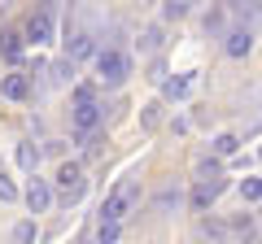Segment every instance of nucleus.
Listing matches in <instances>:
<instances>
[{
    "label": "nucleus",
    "instance_id": "nucleus-8",
    "mask_svg": "<svg viewBox=\"0 0 262 244\" xmlns=\"http://www.w3.org/2000/svg\"><path fill=\"white\" fill-rule=\"evenodd\" d=\"M79 175H83V170H79V166H75V161H66V166H61V170H57V183H61V188H66V192H70V188H75V183H79Z\"/></svg>",
    "mask_w": 262,
    "mask_h": 244
},
{
    "label": "nucleus",
    "instance_id": "nucleus-3",
    "mask_svg": "<svg viewBox=\"0 0 262 244\" xmlns=\"http://www.w3.org/2000/svg\"><path fill=\"white\" fill-rule=\"evenodd\" d=\"M27 35H31V44H48V39H53V18H48V13H31Z\"/></svg>",
    "mask_w": 262,
    "mask_h": 244
},
{
    "label": "nucleus",
    "instance_id": "nucleus-11",
    "mask_svg": "<svg viewBox=\"0 0 262 244\" xmlns=\"http://www.w3.org/2000/svg\"><path fill=\"white\" fill-rule=\"evenodd\" d=\"M214 149H219V153H232V149H236V135H219Z\"/></svg>",
    "mask_w": 262,
    "mask_h": 244
},
{
    "label": "nucleus",
    "instance_id": "nucleus-4",
    "mask_svg": "<svg viewBox=\"0 0 262 244\" xmlns=\"http://www.w3.org/2000/svg\"><path fill=\"white\" fill-rule=\"evenodd\" d=\"M96 122H101V105H96V101H79V109H75V127H79V131H92Z\"/></svg>",
    "mask_w": 262,
    "mask_h": 244
},
{
    "label": "nucleus",
    "instance_id": "nucleus-6",
    "mask_svg": "<svg viewBox=\"0 0 262 244\" xmlns=\"http://www.w3.org/2000/svg\"><path fill=\"white\" fill-rule=\"evenodd\" d=\"M249 44H253L249 31H232V35H227V53H232V57H245V53H249Z\"/></svg>",
    "mask_w": 262,
    "mask_h": 244
},
{
    "label": "nucleus",
    "instance_id": "nucleus-2",
    "mask_svg": "<svg viewBox=\"0 0 262 244\" xmlns=\"http://www.w3.org/2000/svg\"><path fill=\"white\" fill-rule=\"evenodd\" d=\"M96 70H101L105 83H122V79H127V57L114 53V48H105V53L96 57Z\"/></svg>",
    "mask_w": 262,
    "mask_h": 244
},
{
    "label": "nucleus",
    "instance_id": "nucleus-14",
    "mask_svg": "<svg viewBox=\"0 0 262 244\" xmlns=\"http://www.w3.org/2000/svg\"><path fill=\"white\" fill-rule=\"evenodd\" d=\"M245 201H258V179H245Z\"/></svg>",
    "mask_w": 262,
    "mask_h": 244
},
{
    "label": "nucleus",
    "instance_id": "nucleus-5",
    "mask_svg": "<svg viewBox=\"0 0 262 244\" xmlns=\"http://www.w3.org/2000/svg\"><path fill=\"white\" fill-rule=\"evenodd\" d=\"M0 92L9 96V101H22V96L31 92V83H27V79H22V75H9V79H5V87H0Z\"/></svg>",
    "mask_w": 262,
    "mask_h": 244
},
{
    "label": "nucleus",
    "instance_id": "nucleus-12",
    "mask_svg": "<svg viewBox=\"0 0 262 244\" xmlns=\"http://www.w3.org/2000/svg\"><path fill=\"white\" fill-rule=\"evenodd\" d=\"M31 240H35V227L22 223V227H18V244H31Z\"/></svg>",
    "mask_w": 262,
    "mask_h": 244
},
{
    "label": "nucleus",
    "instance_id": "nucleus-13",
    "mask_svg": "<svg viewBox=\"0 0 262 244\" xmlns=\"http://www.w3.org/2000/svg\"><path fill=\"white\" fill-rule=\"evenodd\" d=\"M13 197H18V188H13L9 179H0V201H13Z\"/></svg>",
    "mask_w": 262,
    "mask_h": 244
},
{
    "label": "nucleus",
    "instance_id": "nucleus-9",
    "mask_svg": "<svg viewBox=\"0 0 262 244\" xmlns=\"http://www.w3.org/2000/svg\"><path fill=\"white\" fill-rule=\"evenodd\" d=\"M0 53L9 57V61H18V57H22V44H18V35H0Z\"/></svg>",
    "mask_w": 262,
    "mask_h": 244
},
{
    "label": "nucleus",
    "instance_id": "nucleus-1",
    "mask_svg": "<svg viewBox=\"0 0 262 244\" xmlns=\"http://www.w3.org/2000/svg\"><path fill=\"white\" fill-rule=\"evenodd\" d=\"M136 197H140V183H136V179H122L118 188H114L110 197H105V205H101V223H118V218L127 214V205H131Z\"/></svg>",
    "mask_w": 262,
    "mask_h": 244
},
{
    "label": "nucleus",
    "instance_id": "nucleus-7",
    "mask_svg": "<svg viewBox=\"0 0 262 244\" xmlns=\"http://www.w3.org/2000/svg\"><path fill=\"white\" fill-rule=\"evenodd\" d=\"M27 201H31V209H35V214H44V209H48V188H44V183H31Z\"/></svg>",
    "mask_w": 262,
    "mask_h": 244
},
{
    "label": "nucleus",
    "instance_id": "nucleus-10",
    "mask_svg": "<svg viewBox=\"0 0 262 244\" xmlns=\"http://www.w3.org/2000/svg\"><path fill=\"white\" fill-rule=\"evenodd\" d=\"M118 240V223H101V244H114Z\"/></svg>",
    "mask_w": 262,
    "mask_h": 244
}]
</instances>
